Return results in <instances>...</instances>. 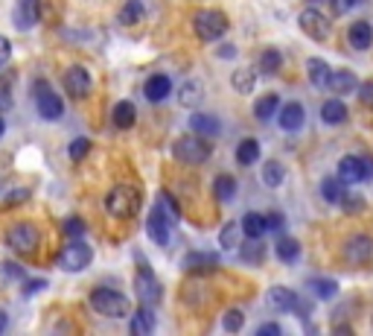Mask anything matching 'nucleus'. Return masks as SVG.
Wrapping results in <instances>:
<instances>
[{
	"instance_id": "f704fd0d",
	"label": "nucleus",
	"mask_w": 373,
	"mask_h": 336,
	"mask_svg": "<svg viewBox=\"0 0 373 336\" xmlns=\"http://www.w3.org/2000/svg\"><path fill=\"white\" fill-rule=\"evenodd\" d=\"M309 290H312L315 298L330 301V298L338 296V281H333V278H315V281L309 284Z\"/></svg>"
},
{
	"instance_id": "c9c22d12",
	"label": "nucleus",
	"mask_w": 373,
	"mask_h": 336,
	"mask_svg": "<svg viewBox=\"0 0 373 336\" xmlns=\"http://www.w3.org/2000/svg\"><path fill=\"white\" fill-rule=\"evenodd\" d=\"M280 65H283L280 50L268 47V50L260 53V65H257V70H260V74H265V77H271V74H277V70H280Z\"/></svg>"
},
{
	"instance_id": "37998d69",
	"label": "nucleus",
	"mask_w": 373,
	"mask_h": 336,
	"mask_svg": "<svg viewBox=\"0 0 373 336\" xmlns=\"http://www.w3.org/2000/svg\"><path fill=\"white\" fill-rule=\"evenodd\" d=\"M91 152V140L88 138H76L70 143V150H67V155H70V161H79V158H85Z\"/></svg>"
},
{
	"instance_id": "aec40b11",
	"label": "nucleus",
	"mask_w": 373,
	"mask_h": 336,
	"mask_svg": "<svg viewBox=\"0 0 373 336\" xmlns=\"http://www.w3.org/2000/svg\"><path fill=\"white\" fill-rule=\"evenodd\" d=\"M129 327H132L134 336H149V333H152L155 330V313H152V307L143 304L140 310H134Z\"/></svg>"
},
{
	"instance_id": "4be33fe9",
	"label": "nucleus",
	"mask_w": 373,
	"mask_h": 336,
	"mask_svg": "<svg viewBox=\"0 0 373 336\" xmlns=\"http://www.w3.org/2000/svg\"><path fill=\"white\" fill-rule=\"evenodd\" d=\"M181 267H184L187 272H207V269H216V267H219V257H216V254H207V252H190V254L184 257Z\"/></svg>"
},
{
	"instance_id": "9d476101",
	"label": "nucleus",
	"mask_w": 373,
	"mask_h": 336,
	"mask_svg": "<svg viewBox=\"0 0 373 336\" xmlns=\"http://www.w3.org/2000/svg\"><path fill=\"white\" fill-rule=\"evenodd\" d=\"M134 296L140 304H149V307H155L161 298H163V286L161 281L149 272L146 267H140V272L134 275Z\"/></svg>"
},
{
	"instance_id": "cd10ccee",
	"label": "nucleus",
	"mask_w": 373,
	"mask_h": 336,
	"mask_svg": "<svg viewBox=\"0 0 373 336\" xmlns=\"http://www.w3.org/2000/svg\"><path fill=\"white\" fill-rule=\"evenodd\" d=\"M257 158H260V140L257 138L239 140V147H236V164L239 167H251V164H257Z\"/></svg>"
},
{
	"instance_id": "6e6d98bb",
	"label": "nucleus",
	"mask_w": 373,
	"mask_h": 336,
	"mask_svg": "<svg viewBox=\"0 0 373 336\" xmlns=\"http://www.w3.org/2000/svg\"><path fill=\"white\" fill-rule=\"evenodd\" d=\"M234 56H236V47H234V44H225V47L219 50V59H234Z\"/></svg>"
},
{
	"instance_id": "20e7f679",
	"label": "nucleus",
	"mask_w": 373,
	"mask_h": 336,
	"mask_svg": "<svg viewBox=\"0 0 373 336\" xmlns=\"http://www.w3.org/2000/svg\"><path fill=\"white\" fill-rule=\"evenodd\" d=\"M172 155H176V161L190 164V167L205 164L210 158V143L202 135H181L172 143Z\"/></svg>"
},
{
	"instance_id": "a18cd8bd",
	"label": "nucleus",
	"mask_w": 373,
	"mask_h": 336,
	"mask_svg": "<svg viewBox=\"0 0 373 336\" xmlns=\"http://www.w3.org/2000/svg\"><path fill=\"white\" fill-rule=\"evenodd\" d=\"M62 228H64V234H67V237H73V240H76V237H82V234H85V223H82L79 217H67Z\"/></svg>"
},
{
	"instance_id": "4d7b16f0",
	"label": "nucleus",
	"mask_w": 373,
	"mask_h": 336,
	"mask_svg": "<svg viewBox=\"0 0 373 336\" xmlns=\"http://www.w3.org/2000/svg\"><path fill=\"white\" fill-rule=\"evenodd\" d=\"M6 327H9V316H6V310L0 307V333H4Z\"/></svg>"
},
{
	"instance_id": "a211bd4d",
	"label": "nucleus",
	"mask_w": 373,
	"mask_h": 336,
	"mask_svg": "<svg viewBox=\"0 0 373 336\" xmlns=\"http://www.w3.org/2000/svg\"><path fill=\"white\" fill-rule=\"evenodd\" d=\"M347 41H350L353 50H367V47L373 44V27L367 21H353L350 30H347Z\"/></svg>"
},
{
	"instance_id": "7c9ffc66",
	"label": "nucleus",
	"mask_w": 373,
	"mask_h": 336,
	"mask_svg": "<svg viewBox=\"0 0 373 336\" xmlns=\"http://www.w3.org/2000/svg\"><path fill=\"white\" fill-rule=\"evenodd\" d=\"M146 18V6L140 4V0H129V4H122L120 9V23L122 27H134V23H140Z\"/></svg>"
},
{
	"instance_id": "8fccbe9b",
	"label": "nucleus",
	"mask_w": 373,
	"mask_h": 336,
	"mask_svg": "<svg viewBox=\"0 0 373 336\" xmlns=\"http://www.w3.org/2000/svg\"><path fill=\"white\" fill-rule=\"evenodd\" d=\"M12 108V88L9 82H0V111H6Z\"/></svg>"
},
{
	"instance_id": "2f4dec72",
	"label": "nucleus",
	"mask_w": 373,
	"mask_h": 336,
	"mask_svg": "<svg viewBox=\"0 0 373 336\" xmlns=\"http://www.w3.org/2000/svg\"><path fill=\"white\" fill-rule=\"evenodd\" d=\"M275 254L283 260V263H294L297 257H301V243H297L294 237H280L275 243Z\"/></svg>"
},
{
	"instance_id": "13d9d810",
	"label": "nucleus",
	"mask_w": 373,
	"mask_h": 336,
	"mask_svg": "<svg viewBox=\"0 0 373 336\" xmlns=\"http://www.w3.org/2000/svg\"><path fill=\"white\" fill-rule=\"evenodd\" d=\"M6 135V123H4V117H0V138Z\"/></svg>"
},
{
	"instance_id": "a19ab883",
	"label": "nucleus",
	"mask_w": 373,
	"mask_h": 336,
	"mask_svg": "<svg viewBox=\"0 0 373 336\" xmlns=\"http://www.w3.org/2000/svg\"><path fill=\"white\" fill-rule=\"evenodd\" d=\"M158 208L166 213V220H169V223H178L181 211H178V205H176V202H172V196L166 194V190H161V194H158Z\"/></svg>"
},
{
	"instance_id": "423d86ee",
	"label": "nucleus",
	"mask_w": 373,
	"mask_h": 336,
	"mask_svg": "<svg viewBox=\"0 0 373 336\" xmlns=\"http://www.w3.org/2000/svg\"><path fill=\"white\" fill-rule=\"evenodd\" d=\"M6 246L15 249L18 254H33V252H38V246H41V234H38V228L30 225V223H18V225H12V228L6 231Z\"/></svg>"
},
{
	"instance_id": "c85d7f7f",
	"label": "nucleus",
	"mask_w": 373,
	"mask_h": 336,
	"mask_svg": "<svg viewBox=\"0 0 373 336\" xmlns=\"http://www.w3.org/2000/svg\"><path fill=\"white\" fill-rule=\"evenodd\" d=\"M344 194H347V181H341L338 176H330V179L321 181V196H324L330 205H338L344 199Z\"/></svg>"
},
{
	"instance_id": "de8ad7c7",
	"label": "nucleus",
	"mask_w": 373,
	"mask_h": 336,
	"mask_svg": "<svg viewBox=\"0 0 373 336\" xmlns=\"http://www.w3.org/2000/svg\"><path fill=\"white\" fill-rule=\"evenodd\" d=\"M356 91H359V100H362V106L373 111V82H365V85H362V88H356Z\"/></svg>"
},
{
	"instance_id": "1a4fd4ad",
	"label": "nucleus",
	"mask_w": 373,
	"mask_h": 336,
	"mask_svg": "<svg viewBox=\"0 0 373 336\" xmlns=\"http://www.w3.org/2000/svg\"><path fill=\"white\" fill-rule=\"evenodd\" d=\"M62 85H64V91L70 94L73 100H85L88 94L93 91V79L88 74V67H82V65H70L64 70V77H62Z\"/></svg>"
},
{
	"instance_id": "0eeeda50",
	"label": "nucleus",
	"mask_w": 373,
	"mask_h": 336,
	"mask_svg": "<svg viewBox=\"0 0 373 336\" xmlns=\"http://www.w3.org/2000/svg\"><path fill=\"white\" fill-rule=\"evenodd\" d=\"M33 97H35V108H38V114H41L44 120H59V117L64 114L62 97H59V94L50 88L44 79H38V82L33 85Z\"/></svg>"
},
{
	"instance_id": "f8f14e48",
	"label": "nucleus",
	"mask_w": 373,
	"mask_h": 336,
	"mask_svg": "<svg viewBox=\"0 0 373 336\" xmlns=\"http://www.w3.org/2000/svg\"><path fill=\"white\" fill-rule=\"evenodd\" d=\"M373 257V240L367 234H353L350 240L344 243V260L350 267H365Z\"/></svg>"
},
{
	"instance_id": "f257e3e1",
	"label": "nucleus",
	"mask_w": 373,
	"mask_h": 336,
	"mask_svg": "<svg viewBox=\"0 0 373 336\" xmlns=\"http://www.w3.org/2000/svg\"><path fill=\"white\" fill-rule=\"evenodd\" d=\"M105 208L111 217L117 220H132L140 213L143 208V190L137 184H129V181H122L117 187H111V194L105 196Z\"/></svg>"
},
{
	"instance_id": "6ab92c4d",
	"label": "nucleus",
	"mask_w": 373,
	"mask_h": 336,
	"mask_svg": "<svg viewBox=\"0 0 373 336\" xmlns=\"http://www.w3.org/2000/svg\"><path fill=\"white\" fill-rule=\"evenodd\" d=\"M306 123V111L301 103H286L283 111H280V129L283 132H297V129H304Z\"/></svg>"
},
{
	"instance_id": "864d4df0",
	"label": "nucleus",
	"mask_w": 373,
	"mask_h": 336,
	"mask_svg": "<svg viewBox=\"0 0 373 336\" xmlns=\"http://www.w3.org/2000/svg\"><path fill=\"white\" fill-rule=\"evenodd\" d=\"M9 56H12V44H9L6 35H0V67H4V65L9 62Z\"/></svg>"
},
{
	"instance_id": "603ef678",
	"label": "nucleus",
	"mask_w": 373,
	"mask_h": 336,
	"mask_svg": "<svg viewBox=\"0 0 373 336\" xmlns=\"http://www.w3.org/2000/svg\"><path fill=\"white\" fill-rule=\"evenodd\" d=\"M280 333H283V327L277 322H265L257 327V336H280Z\"/></svg>"
},
{
	"instance_id": "72a5a7b5",
	"label": "nucleus",
	"mask_w": 373,
	"mask_h": 336,
	"mask_svg": "<svg viewBox=\"0 0 373 336\" xmlns=\"http://www.w3.org/2000/svg\"><path fill=\"white\" fill-rule=\"evenodd\" d=\"M239 225H242L245 237H263L265 234V217H263V213H257V211H248Z\"/></svg>"
},
{
	"instance_id": "9b49d317",
	"label": "nucleus",
	"mask_w": 373,
	"mask_h": 336,
	"mask_svg": "<svg viewBox=\"0 0 373 336\" xmlns=\"http://www.w3.org/2000/svg\"><path fill=\"white\" fill-rule=\"evenodd\" d=\"M297 23H301V30H304L309 38H315V41H327L330 33H333L330 18H327L324 12H318V9H304L301 18H297Z\"/></svg>"
},
{
	"instance_id": "a878e982",
	"label": "nucleus",
	"mask_w": 373,
	"mask_h": 336,
	"mask_svg": "<svg viewBox=\"0 0 373 336\" xmlns=\"http://www.w3.org/2000/svg\"><path fill=\"white\" fill-rule=\"evenodd\" d=\"M277 108H280V97H277V94H263V97L254 103V117L260 120V123H268V120L277 114Z\"/></svg>"
},
{
	"instance_id": "3c124183",
	"label": "nucleus",
	"mask_w": 373,
	"mask_h": 336,
	"mask_svg": "<svg viewBox=\"0 0 373 336\" xmlns=\"http://www.w3.org/2000/svg\"><path fill=\"white\" fill-rule=\"evenodd\" d=\"M44 286H47V281L44 278H35V281H27V284H23V296H35V293H41L44 290Z\"/></svg>"
},
{
	"instance_id": "58836bf2",
	"label": "nucleus",
	"mask_w": 373,
	"mask_h": 336,
	"mask_svg": "<svg viewBox=\"0 0 373 336\" xmlns=\"http://www.w3.org/2000/svg\"><path fill=\"white\" fill-rule=\"evenodd\" d=\"M21 281H27V272H23L21 263L15 260H4L0 263V284H21Z\"/></svg>"
},
{
	"instance_id": "dca6fc26",
	"label": "nucleus",
	"mask_w": 373,
	"mask_h": 336,
	"mask_svg": "<svg viewBox=\"0 0 373 336\" xmlns=\"http://www.w3.org/2000/svg\"><path fill=\"white\" fill-rule=\"evenodd\" d=\"M265 304L271 310H277V313H289V310H294L301 301H297V296L289 290V286H271L268 296H265Z\"/></svg>"
},
{
	"instance_id": "39448f33",
	"label": "nucleus",
	"mask_w": 373,
	"mask_h": 336,
	"mask_svg": "<svg viewBox=\"0 0 373 336\" xmlns=\"http://www.w3.org/2000/svg\"><path fill=\"white\" fill-rule=\"evenodd\" d=\"M91 260H93V249L82 243V237H76L56 254V267L64 272H85L91 267Z\"/></svg>"
},
{
	"instance_id": "ea45409f",
	"label": "nucleus",
	"mask_w": 373,
	"mask_h": 336,
	"mask_svg": "<svg viewBox=\"0 0 373 336\" xmlns=\"http://www.w3.org/2000/svg\"><path fill=\"white\" fill-rule=\"evenodd\" d=\"M178 100H181V106H198L202 103V85L198 82H184L181 85V91H178Z\"/></svg>"
},
{
	"instance_id": "b1692460",
	"label": "nucleus",
	"mask_w": 373,
	"mask_h": 336,
	"mask_svg": "<svg viewBox=\"0 0 373 336\" xmlns=\"http://www.w3.org/2000/svg\"><path fill=\"white\" fill-rule=\"evenodd\" d=\"M239 257L248 263V267H260L265 260V243H260V237H248V243H242Z\"/></svg>"
},
{
	"instance_id": "4c0bfd02",
	"label": "nucleus",
	"mask_w": 373,
	"mask_h": 336,
	"mask_svg": "<svg viewBox=\"0 0 373 336\" xmlns=\"http://www.w3.org/2000/svg\"><path fill=\"white\" fill-rule=\"evenodd\" d=\"M213 196H216L219 202H231V199L236 196V179H234V176H219V179L213 181Z\"/></svg>"
},
{
	"instance_id": "c03bdc74",
	"label": "nucleus",
	"mask_w": 373,
	"mask_h": 336,
	"mask_svg": "<svg viewBox=\"0 0 373 336\" xmlns=\"http://www.w3.org/2000/svg\"><path fill=\"white\" fill-rule=\"evenodd\" d=\"M338 205H341V208H344L347 213H356V211H362V208H365V199H362V196H356V194H350V190H347V194H344V199H341Z\"/></svg>"
},
{
	"instance_id": "e433bc0d",
	"label": "nucleus",
	"mask_w": 373,
	"mask_h": 336,
	"mask_svg": "<svg viewBox=\"0 0 373 336\" xmlns=\"http://www.w3.org/2000/svg\"><path fill=\"white\" fill-rule=\"evenodd\" d=\"M239 243H242V225H239V223H228L225 228L219 231V246L225 249V252L236 249Z\"/></svg>"
},
{
	"instance_id": "393cba45",
	"label": "nucleus",
	"mask_w": 373,
	"mask_h": 336,
	"mask_svg": "<svg viewBox=\"0 0 373 336\" xmlns=\"http://www.w3.org/2000/svg\"><path fill=\"white\" fill-rule=\"evenodd\" d=\"M114 126L117 129H132L134 126V120H137V108H134V103L132 100H120L117 106H114Z\"/></svg>"
},
{
	"instance_id": "c756f323",
	"label": "nucleus",
	"mask_w": 373,
	"mask_h": 336,
	"mask_svg": "<svg viewBox=\"0 0 373 336\" xmlns=\"http://www.w3.org/2000/svg\"><path fill=\"white\" fill-rule=\"evenodd\" d=\"M231 85H234L236 94H251L254 85H257V70L254 67H239V70H234Z\"/></svg>"
},
{
	"instance_id": "6e6552de",
	"label": "nucleus",
	"mask_w": 373,
	"mask_h": 336,
	"mask_svg": "<svg viewBox=\"0 0 373 336\" xmlns=\"http://www.w3.org/2000/svg\"><path fill=\"white\" fill-rule=\"evenodd\" d=\"M373 176V158H359V155H344L338 161V179L347 184H359Z\"/></svg>"
},
{
	"instance_id": "79ce46f5",
	"label": "nucleus",
	"mask_w": 373,
	"mask_h": 336,
	"mask_svg": "<svg viewBox=\"0 0 373 336\" xmlns=\"http://www.w3.org/2000/svg\"><path fill=\"white\" fill-rule=\"evenodd\" d=\"M242 325H245V313H242V310H228L225 319H222V327H225L228 333H239Z\"/></svg>"
},
{
	"instance_id": "4468645a",
	"label": "nucleus",
	"mask_w": 373,
	"mask_h": 336,
	"mask_svg": "<svg viewBox=\"0 0 373 336\" xmlns=\"http://www.w3.org/2000/svg\"><path fill=\"white\" fill-rule=\"evenodd\" d=\"M327 88L335 94V97H347V94H353L359 88V79H356V74L350 67H341V70H333L330 74Z\"/></svg>"
},
{
	"instance_id": "5701e85b",
	"label": "nucleus",
	"mask_w": 373,
	"mask_h": 336,
	"mask_svg": "<svg viewBox=\"0 0 373 336\" xmlns=\"http://www.w3.org/2000/svg\"><path fill=\"white\" fill-rule=\"evenodd\" d=\"M190 126H193L195 135H202V138H216L222 132L219 117H213V114H193L190 117Z\"/></svg>"
},
{
	"instance_id": "5fc2aeb1",
	"label": "nucleus",
	"mask_w": 373,
	"mask_h": 336,
	"mask_svg": "<svg viewBox=\"0 0 373 336\" xmlns=\"http://www.w3.org/2000/svg\"><path fill=\"white\" fill-rule=\"evenodd\" d=\"M362 0H333V6H335V12H347L350 6H359Z\"/></svg>"
},
{
	"instance_id": "7ed1b4c3",
	"label": "nucleus",
	"mask_w": 373,
	"mask_h": 336,
	"mask_svg": "<svg viewBox=\"0 0 373 336\" xmlns=\"http://www.w3.org/2000/svg\"><path fill=\"white\" fill-rule=\"evenodd\" d=\"M228 30H231V21L219 9H202L193 18V33L202 41H219V38H225Z\"/></svg>"
},
{
	"instance_id": "2eb2a0df",
	"label": "nucleus",
	"mask_w": 373,
	"mask_h": 336,
	"mask_svg": "<svg viewBox=\"0 0 373 336\" xmlns=\"http://www.w3.org/2000/svg\"><path fill=\"white\" fill-rule=\"evenodd\" d=\"M12 18H15V27H18V30L35 27V21L41 18L38 0H18V6H15V12H12Z\"/></svg>"
},
{
	"instance_id": "bb28decb",
	"label": "nucleus",
	"mask_w": 373,
	"mask_h": 336,
	"mask_svg": "<svg viewBox=\"0 0 373 336\" xmlns=\"http://www.w3.org/2000/svg\"><path fill=\"white\" fill-rule=\"evenodd\" d=\"M330 65L324 62V59H309L306 62V77H309V82L315 85V88H327V82H330Z\"/></svg>"
},
{
	"instance_id": "473e14b6",
	"label": "nucleus",
	"mask_w": 373,
	"mask_h": 336,
	"mask_svg": "<svg viewBox=\"0 0 373 336\" xmlns=\"http://www.w3.org/2000/svg\"><path fill=\"white\" fill-rule=\"evenodd\" d=\"M286 181V167L280 164V161H265V167H263V184L265 187H280Z\"/></svg>"
},
{
	"instance_id": "f03ea898",
	"label": "nucleus",
	"mask_w": 373,
	"mask_h": 336,
	"mask_svg": "<svg viewBox=\"0 0 373 336\" xmlns=\"http://www.w3.org/2000/svg\"><path fill=\"white\" fill-rule=\"evenodd\" d=\"M91 307L99 316H108V319H126L132 313L129 298L122 293H117V290H108V286H96V290H91Z\"/></svg>"
},
{
	"instance_id": "f3484780",
	"label": "nucleus",
	"mask_w": 373,
	"mask_h": 336,
	"mask_svg": "<svg viewBox=\"0 0 373 336\" xmlns=\"http://www.w3.org/2000/svg\"><path fill=\"white\" fill-rule=\"evenodd\" d=\"M143 94H146V100L149 103H163L169 94H172V79L163 77V74H155V77H149L146 85H143Z\"/></svg>"
},
{
	"instance_id": "ddd939ff",
	"label": "nucleus",
	"mask_w": 373,
	"mask_h": 336,
	"mask_svg": "<svg viewBox=\"0 0 373 336\" xmlns=\"http://www.w3.org/2000/svg\"><path fill=\"white\" fill-rule=\"evenodd\" d=\"M169 228H172V223L166 220V213L155 205L152 213H149V220H146L149 240H152V243H158V246H169Z\"/></svg>"
},
{
	"instance_id": "412c9836",
	"label": "nucleus",
	"mask_w": 373,
	"mask_h": 336,
	"mask_svg": "<svg viewBox=\"0 0 373 336\" xmlns=\"http://www.w3.org/2000/svg\"><path fill=\"white\" fill-rule=\"evenodd\" d=\"M347 117H350V111H347V106L341 103V97H333L321 106V120H324L327 126H341Z\"/></svg>"
},
{
	"instance_id": "09e8293b",
	"label": "nucleus",
	"mask_w": 373,
	"mask_h": 336,
	"mask_svg": "<svg viewBox=\"0 0 373 336\" xmlns=\"http://www.w3.org/2000/svg\"><path fill=\"white\" fill-rule=\"evenodd\" d=\"M30 199V190L27 187H18V190H9L6 194V205H21V202H27Z\"/></svg>"
},
{
	"instance_id": "49530a36",
	"label": "nucleus",
	"mask_w": 373,
	"mask_h": 336,
	"mask_svg": "<svg viewBox=\"0 0 373 336\" xmlns=\"http://www.w3.org/2000/svg\"><path fill=\"white\" fill-rule=\"evenodd\" d=\"M263 217H265V231H280L283 228V213L280 211H271V213H263Z\"/></svg>"
}]
</instances>
